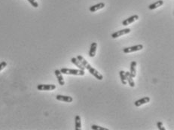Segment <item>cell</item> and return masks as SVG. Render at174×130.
I'll list each match as a JSON object with an SVG mask.
<instances>
[{
    "label": "cell",
    "instance_id": "obj_2",
    "mask_svg": "<svg viewBox=\"0 0 174 130\" xmlns=\"http://www.w3.org/2000/svg\"><path fill=\"white\" fill-rule=\"evenodd\" d=\"M60 71L62 74L64 75H79V76H84L85 71L81 69H67V68H62L60 69Z\"/></svg>",
    "mask_w": 174,
    "mask_h": 130
},
{
    "label": "cell",
    "instance_id": "obj_10",
    "mask_svg": "<svg viewBox=\"0 0 174 130\" xmlns=\"http://www.w3.org/2000/svg\"><path fill=\"white\" fill-rule=\"evenodd\" d=\"M105 3L104 2H100V3H97L96 5H93L91 6L89 8V11L91 12H95L97 11L100 10V9H102L105 7Z\"/></svg>",
    "mask_w": 174,
    "mask_h": 130
},
{
    "label": "cell",
    "instance_id": "obj_6",
    "mask_svg": "<svg viewBox=\"0 0 174 130\" xmlns=\"http://www.w3.org/2000/svg\"><path fill=\"white\" fill-rule=\"evenodd\" d=\"M138 19H139V15H137V14H134V15L131 16V17H130V18L125 19V20H123L122 25L123 26H128V25H130L131 24H132V23H133L134 21L137 20Z\"/></svg>",
    "mask_w": 174,
    "mask_h": 130
},
{
    "label": "cell",
    "instance_id": "obj_18",
    "mask_svg": "<svg viewBox=\"0 0 174 130\" xmlns=\"http://www.w3.org/2000/svg\"><path fill=\"white\" fill-rule=\"evenodd\" d=\"M91 129L93 130H109L106 127H102V126H97V125H92L91 126Z\"/></svg>",
    "mask_w": 174,
    "mask_h": 130
},
{
    "label": "cell",
    "instance_id": "obj_20",
    "mask_svg": "<svg viewBox=\"0 0 174 130\" xmlns=\"http://www.w3.org/2000/svg\"><path fill=\"white\" fill-rule=\"evenodd\" d=\"M157 127L159 130H165V128H164V125H163V123L160 122V121H158L157 123Z\"/></svg>",
    "mask_w": 174,
    "mask_h": 130
},
{
    "label": "cell",
    "instance_id": "obj_7",
    "mask_svg": "<svg viewBox=\"0 0 174 130\" xmlns=\"http://www.w3.org/2000/svg\"><path fill=\"white\" fill-rule=\"evenodd\" d=\"M54 74H55L57 79H58V81L59 84L60 86H63L65 84V81H64V78H63V75H62V73L60 72V69H56L54 71Z\"/></svg>",
    "mask_w": 174,
    "mask_h": 130
},
{
    "label": "cell",
    "instance_id": "obj_15",
    "mask_svg": "<svg viewBox=\"0 0 174 130\" xmlns=\"http://www.w3.org/2000/svg\"><path fill=\"white\" fill-rule=\"evenodd\" d=\"M71 62L72 63H73V64L75 65V66H77V67L79 68V69H81V70H84V71H85V68L84 67L83 64H82V63H81V62L79 61V60L77 59V58H76V57H72L71 59Z\"/></svg>",
    "mask_w": 174,
    "mask_h": 130
},
{
    "label": "cell",
    "instance_id": "obj_21",
    "mask_svg": "<svg viewBox=\"0 0 174 130\" xmlns=\"http://www.w3.org/2000/svg\"><path fill=\"white\" fill-rule=\"evenodd\" d=\"M6 66H7V63H6V62L3 61L0 63V71H2V69H4V68H5Z\"/></svg>",
    "mask_w": 174,
    "mask_h": 130
},
{
    "label": "cell",
    "instance_id": "obj_11",
    "mask_svg": "<svg viewBox=\"0 0 174 130\" xmlns=\"http://www.w3.org/2000/svg\"><path fill=\"white\" fill-rule=\"evenodd\" d=\"M97 43H96V42L91 43V47H90V51H89L90 57H94L95 55H96V52H97Z\"/></svg>",
    "mask_w": 174,
    "mask_h": 130
},
{
    "label": "cell",
    "instance_id": "obj_13",
    "mask_svg": "<svg viewBox=\"0 0 174 130\" xmlns=\"http://www.w3.org/2000/svg\"><path fill=\"white\" fill-rule=\"evenodd\" d=\"M163 5H164V1L163 0H158V1L154 2L152 4L149 5L148 8L149 10H154V9H156V8H159L160 6H162Z\"/></svg>",
    "mask_w": 174,
    "mask_h": 130
},
{
    "label": "cell",
    "instance_id": "obj_19",
    "mask_svg": "<svg viewBox=\"0 0 174 130\" xmlns=\"http://www.w3.org/2000/svg\"><path fill=\"white\" fill-rule=\"evenodd\" d=\"M27 1L30 2V4H31V5L32 6V7H34V8H38V7H39V3L36 2V0H27Z\"/></svg>",
    "mask_w": 174,
    "mask_h": 130
},
{
    "label": "cell",
    "instance_id": "obj_5",
    "mask_svg": "<svg viewBox=\"0 0 174 130\" xmlns=\"http://www.w3.org/2000/svg\"><path fill=\"white\" fill-rule=\"evenodd\" d=\"M56 89V85L54 84H39L37 86V90L40 91L53 90Z\"/></svg>",
    "mask_w": 174,
    "mask_h": 130
},
{
    "label": "cell",
    "instance_id": "obj_9",
    "mask_svg": "<svg viewBox=\"0 0 174 130\" xmlns=\"http://www.w3.org/2000/svg\"><path fill=\"white\" fill-rule=\"evenodd\" d=\"M56 99L58 101H61V102H72L73 101L72 97L69 96H63V95H58L56 96Z\"/></svg>",
    "mask_w": 174,
    "mask_h": 130
},
{
    "label": "cell",
    "instance_id": "obj_16",
    "mask_svg": "<svg viewBox=\"0 0 174 130\" xmlns=\"http://www.w3.org/2000/svg\"><path fill=\"white\" fill-rule=\"evenodd\" d=\"M75 130H81V117L79 115L75 116Z\"/></svg>",
    "mask_w": 174,
    "mask_h": 130
},
{
    "label": "cell",
    "instance_id": "obj_8",
    "mask_svg": "<svg viewBox=\"0 0 174 130\" xmlns=\"http://www.w3.org/2000/svg\"><path fill=\"white\" fill-rule=\"evenodd\" d=\"M150 102V98L148 96H145L142 97V99H138L137 101H136L134 102V105L136 107H139L141 106L142 104H146V103H148Z\"/></svg>",
    "mask_w": 174,
    "mask_h": 130
},
{
    "label": "cell",
    "instance_id": "obj_3",
    "mask_svg": "<svg viewBox=\"0 0 174 130\" xmlns=\"http://www.w3.org/2000/svg\"><path fill=\"white\" fill-rule=\"evenodd\" d=\"M142 49H143V45L142 44H137V45L132 46V47H125L123 49V52L125 53H130L133 52L139 51Z\"/></svg>",
    "mask_w": 174,
    "mask_h": 130
},
{
    "label": "cell",
    "instance_id": "obj_4",
    "mask_svg": "<svg viewBox=\"0 0 174 130\" xmlns=\"http://www.w3.org/2000/svg\"><path fill=\"white\" fill-rule=\"evenodd\" d=\"M131 29H129V28H126V29H124V30H119V31L115 32H113L111 36L112 38H117L121 37L122 36H125V35H127V34H128L131 32Z\"/></svg>",
    "mask_w": 174,
    "mask_h": 130
},
{
    "label": "cell",
    "instance_id": "obj_12",
    "mask_svg": "<svg viewBox=\"0 0 174 130\" xmlns=\"http://www.w3.org/2000/svg\"><path fill=\"white\" fill-rule=\"evenodd\" d=\"M125 76H126V81H127V83L130 85V87H134L135 82L134 81H133V77L131 76L129 71H125Z\"/></svg>",
    "mask_w": 174,
    "mask_h": 130
},
{
    "label": "cell",
    "instance_id": "obj_1",
    "mask_svg": "<svg viewBox=\"0 0 174 130\" xmlns=\"http://www.w3.org/2000/svg\"><path fill=\"white\" fill-rule=\"evenodd\" d=\"M76 58H77L79 61L81 62V63L83 64L84 67H85L86 69H87L91 75H93V76H94V77L97 79V80H99V81H102V80H103V75H101L100 73L97 71V69H93V68L92 67L91 65H90V63H88V62H87V60H86V59H85V58L82 57V56L79 55L76 57Z\"/></svg>",
    "mask_w": 174,
    "mask_h": 130
},
{
    "label": "cell",
    "instance_id": "obj_14",
    "mask_svg": "<svg viewBox=\"0 0 174 130\" xmlns=\"http://www.w3.org/2000/svg\"><path fill=\"white\" fill-rule=\"evenodd\" d=\"M137 62L136 61H132L131 63V67H130V74L133 77H136V75H137Z\"/></svg>",
    "mask_w": 174,
    "mask_h": 130
},
{
    "label": "cell",
    "instance_id": "obj_17",
    "mask_svg": "<svg viewBox=\"0 0 174 130\" xmlns=\"http://www.w3.org/2000/svg\"><path fill=\"white\" fill-rule=\"evenodd\" d=\"M119 75H120V78H121V81L122 84L126 85L127 81H126V76H125V71H119Z\"/></svg>",
    "mask_w": 174,
    "mask_h": 130
}]
</instances>
